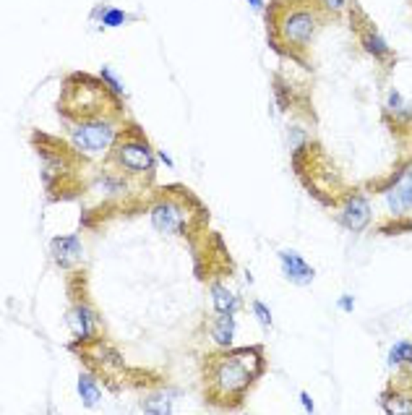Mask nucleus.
<instances>
[{
	"label": "nucleus",
	"mask_w": 412,
	"mask_h": 415,
	"mask_svg": "<svg viewBox=\"0 0 412 415\" xmlns=\"http://www.w3.org/2000/svg\"><path fill=\"white\" fill-rule=\"evenodd\" d=\"M267 368V355L261 345L237 347L219 355H209L204 368L206 397L222 407H235L246 400L248 389L256 384Z\"/></svg>",
	"instance_id": "1"
},
{
	"label": "nucleus",
	"mask_w": 412,
	"mask_h": 415,
	"mask_svg": "<svg viewBox=\"0 0 412 415\" xmlns=\"http://www.w3.org/2000/svg\"><path fill=\"white\" fill-rule=\"evenodd\" d=\"M321 16L316 6H290L279 16H271V31L277 34L279 45H285V50H303L308 47L313 34L319 29Z\"/></svg>",
	"instance_id": "2"
},
{
	"label": "nucleus",
	"mask_w": 412,
	"mask_h": 415,
	"mask_svg": "<svg viewBox=\"0 0 412 415\" xmlns=\"http://www.w3.org/2000/svg\"><path fill=\"white\" fill-rule=\"evenodd\" d=\"M118 139V125L110 118H84L71 128V141L73 146L84 152V155H100L107 152Z\"/></svg>",
	"instance_id": "3"
},
{
	"label": "nucleus",
	"mask_w": 412,
	"mask_h": 415,
	"mask_svg": "<svg viewBox=\"0 0 412 415\" xmlns=\"http://www.w3.org/2000/svg\"><path fill=\"white\" fill-rule=\"evenodd\" d=\"M113 159L123 167L125 173H134V175L152 173V167H154V152L146 144L144 136H131V139H123V141L118 139L113 149Z\"/></svg>",
	"instance_id": "4"
},
{
	"label": "nucleus",
	"mask_w": 412,
	"mask_h": 415,
	"mask_svg": "<svg viewBox=\"0 0 412 415\" xmlns=\"http://www.w3.org/2000/svg\"><path fill=\"white\" fill-rule=\"evenodd\" d=\"M152 225L165 235H186L188 233V209L173 196L159 198L152 207Z\"/></svg>",
	"instance_id": "5"
},
{
	"label": "nucleus",
	"mask_w": 412,
	"mask_h": 415,
	"mask_svg": "<svg viewBox=\"0 0 412 415\" xmlns=\"http://www.w3.org/2000/svg\"><path fill=\"white\" fill-rule=\"evenodd\" d=\"M340 222L352 233H363L371 222V204L363 194H352V196L344 198L340 212Z\"/></svg>",
	"instance_id": "6"
},
{
	"label": "nucleus",
	"mask_w": 412,
	"mask_h": 415,
	"mask_svg": "<svg viewBox=\"0 0 412 415\" xmlns=\"http://www.w3.org/2000/svg\"><path fill=\"white\" fill-rule=\"evenodd\" d=\"M381 407L386 413H394V415L412 413V379L410 376H399V382L389 384V389L381 395Z\"/></svg>",
	"instance_id": "7"
},
{
	"label": "nucleus",
	"mask_w": 412,
	"mask_h": 415,
	"mask_svg": "<svg viewBox=\"0 0 412 415\" xmlns=\"http://www.w3.org/2000/svg\"><path fill=\"white\" fill-rule=\"evenodd\" d=\"M68 327H71L73 337H76V340H81V343H86V340H94V337H97V332H100L97 313H94L84 301L73 303V306H71V311H68Z\"/></svg>",
	"instance_id": "8"
},
{
	"label": "nucleus",
	"mask_w": 412,
	"mask_h": 415,
	"mask_svg": "<svg viewBox=\"0 0 412 415\" xmlns=\"http://www.w3.org/2000/svg\"><path fill=\"white\" fill-rule=\"evenodd\" d=\"M277 256H279V264H282V274H285L292 285L306 288V285H310V282L316 280V269H313L300 253H295V251H279Z\"/></svg>",
	"instance_id": "9"
},
{
	"label": "nucleus",
	"mask_w": 412,
	"mask_h": 415,
	"mask_svg": "<svg viewBox=\"0 0 412 415\" xmlns=\"http://www.w3.org/2000/svg\"><path fill=\"white\" fill-rule=\"evenodd\" d=\"M50 249H52V259H55V264L63 267V269L73 267L76 261L81 259V251H84L79 235H61V238H52Z\"/></svg>",
	"instance_id": "10"
},
{
	"label": "nucleus",
	"mask_w": 412,
	"mask_h": 415,
	"mask_svg": "<svg viewBox=\"0 0 412 415\" xmlns=\"http://www.w3.org/2000/svg\"><path fill=\"white\" fill-rule=\"evenodd\" d=\"M386 201L394 214H404L412 209V170H407L389 191H386Z\"/></svg>",
	"instance_id": "11"
},
{
	"label": "nucleus",
	"mask_w": 412,
	"mask_h": 415,
	"mask_svg": "<svg viewBox=\"0 0 412 415\" xmlns=\"http://www.w3.org/2000/svg\"><path fill=\"white\" fill-rule=\"evenodd\" d=\"M209 334L219 347H230L235 340V316L232 313H216V319L209 327Z\"/></svg>",
	"instance_id": "12"
},
{
	"label": "nucleus",
	"mask_w": 412,
	"mask_h": 415,
	"mask_svg": "<svg viewBox=\"0 0 412 415\" xmlns=\"http://www.w3.org/2000/svg\"><path fill=\"white\" fill-rule=\"evenodd\" d=\"M360 34V45L363 50L368 52V55H373V58H379V61H386L389 55H392V50H389V45H386V40H383L379 31L373 29L371 24L365 26L363 31H358Z\"/></svg>",
	"instance_id": "13"
},
{
	"label": "nucleus",
	"mask_w": 412,
	"mask_h": 415,
	"mask_svg": "<svg viewBox=\"0 0 412 415\" xmlns=\"http://www.w3.org/2000/svg\"><path fill=\"white\" fill-rule=\"evenodd\" d=\"M212 303H214L216 313H235L240 308V301L227 290L225 285H219V282L212 285Z\"/></svg>",
	"instance_id": "14"
},
{
	"label": "nucleus",
	"mask_w": 412,
	"mask_h": 415,
	"mask_svg": "<svg viewBox=\"0 0 412 415\" xmlns=\"http://www.w3.org/2000/svg\"><path fill=\"white\" fill-rule=\"evenodd\" d=\"M76 389H79V397L84 400V405H86V407L100 405L102 392H100V384H97V379H94L92 374H81V376H79V384H76Z\"/></svg>",
	"instance_id": "15"
},
{
	"label": "nucleus",
	"mask_w": 412,
	"mask_h": 415,
	"mask_svg": "<svg viewBox=\"0 0 412 415\" xmlns=\"http://www.w3.org/2000/svg\"><path fill=\"white\" fill-rule=\"evenodd\" d=\"M141 410L149 415H167L173 413V395L170 392H157V395L144 397L141 402Z\"/></svg>",
	"instance_id": "16"
},
{
	"label": "nucleus",
	"mask_w": 412,
	"mask_h": 415,
	"mask_svg": "<svg viewBox=\"0 0 412 415\" xmlns=\"http://www.w3.org/2000/svg\"><path fill=\"white\" fill-rule=\"evenodd\" d=\"M386 110H389L394 118H402V120H410L412 118V104L407 102L397 89H389V94H386Z\"/></svg>",
	"instance_id": "17"
},
{
	"label": "nucleus",
	"mask_w": 412,
	"mask_h": 415,
	"mask_svg": "<svg viewBox=\"0 0 412 415\" xmlns=\"http://www.w3.org/2000/svg\"><path fill=\"white\" fill-rule=\"evenodd\" d=\"M407 366L412 368V343L407 340H397L392 345V350H389V366Z\"/></svg>",
	"instance_id": "18"
},
{
	"label": "nucleus",
	"mask_w": 412,
	"mask_h": 415,
	"mask_svg": "<svg viewBox=\"0 0 412 415\" xmlns=\"http://www.w3.org/2000/svg\"><path fill=\"white\" fill-rule=\"evenodd\" d=\"M128 21V13L120 8H102V24L104 26H123Z\"/></svg>",
	"instance_id": "19"
},
{
	"label": "nucleus",
	"mask_w": 412,
	"mask_h": 415,
	"mask_svg": "<svg viewBox=\"0 0 412 415\" xmlns=\"http://www.w3.org/2000/svg\"><path fill=\"white\" fill-rule=\"evenodd\" d=\"M100 79L107 84V89H110L113 94H123V81H118V79H115V73L110 71L107 65H104L102 71H100Z\"/></svg>",
	"instance_id": "20"
},
{
	"label": "nucleus",
	"mask_w": 412,
	"mask_h": 415,
	"mask_svg": "<svg viewBox=\"0 0 412 415\" xmlns=\"http://www.w3.org/2000/svg\"><path fill=\"white\" fill-rule=\"evenodd\" d=\"M253 313H256V319L261 327H271L274 324V319H271V311H269V306H264L261 301H253Z\"/></svg>",
	"instance_id": "21"
},
{
	"label": "nucleus",
	"mask_w": 412,
	"mask_h": 415,
	"mask_svg": "<svg viewBox=\"0 0 412 415\" xmlns=\"http://www.w3.org/2000/svg\"><path fill=\"white\" fill-rule=\"evenodd\" d=\"M319 6L329 13H340V10L347 8V0H319Z\"/></svg>",
	"instance_id": "22"
},
{
	"label": "nucleus",
	"mask_w": 412,
	"mask_h": 415,
	"mask_svg": "<svg viewBox=\"0 0 412 415\" xmlns=\"http://www.w3.org/2000/svg\"><path fill=\"white\" fill-rule=\"evenodd\" d=\"M337 308H340V311L350 313L352 308H355V298H352V295H342L340 301H337Z\"/></svg>",
	"instance_id": "23"
},
{
	"label": "nucleus",
	"mask_w": 412,
	"mask_h": 415,
	"mask_svg": "<svg viewBox=\"0 0 412 415\" xmlns=\"http://www.w3.org/2000/svg\"><path fill=\"white\" fill-rule=\"evenodd\" d=\"M300 405H303V410H308V413H313V400H310L308 392H300Z\"/></svg>",
	"instance_id": "24"
},
{
	"label": "nucleus",
	"mask_w": 412,
	"mask_h": 415,
	"mask_svg": "<svg viewBox=\"0 0 412 415\" xmlns=\"http://www.w3.org/2000/svg\"><path fill=\"white\" fill-rule=\"evenodd\" d=\"M157 157H159V159H162V162H165V165L170 167V170H173V167H175V162H173V157L167 155L165 149H159V152H157Z\"/></svg>",
	"instance_id": "25"
},
{
	"label": "nucleus",
	"mask_w": 412,
	"mask_h": 415,
	"mask_svg": "<svg viewBox=\"0 0 412 415\" xmlns=\"http://www.w3.org/2000/svg\"><path fill=\"white\" fill-rule=\"evenodd\" d=\"M248 3H251V8H253V10H261V8H264V0H248Z\"/></svg>",
	"instance_id": "26"
}]
</instances>
